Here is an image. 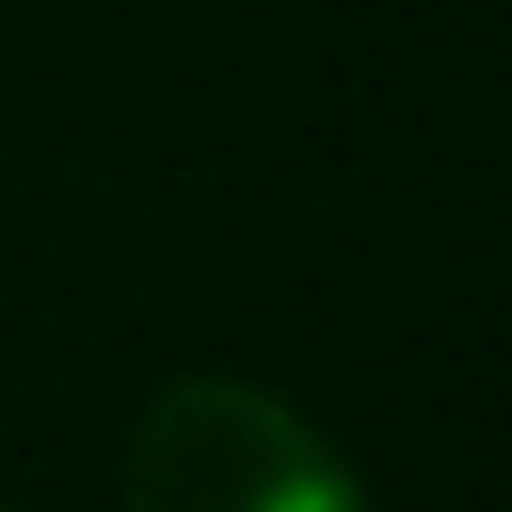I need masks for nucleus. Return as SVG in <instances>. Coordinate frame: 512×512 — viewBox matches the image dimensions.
Instances as JSON below:
<instances>
[{
	"label": "nucleus",
	"mask_w": 512,
	"mask_h": 512,
	"mask_svg": "<svg viewBox=\"0 0 512 512\" xmlns=\"http://www.w3.org/2000/svg\"><path fill=\"white\" fill-rule=\"evenodd\" d=\"M126 512H369L342 450L243 378H180L153 396L135 459H126Z\"/></svg>",
	"instance_id": "nucleus-1"
}]
</instances>
